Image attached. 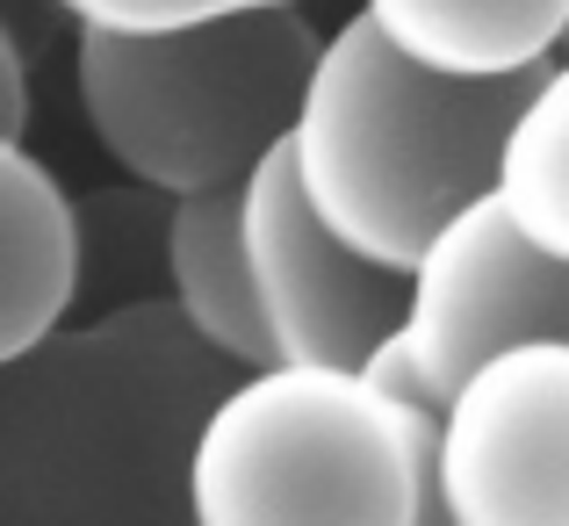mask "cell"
Returning a JSON list of instances; mask_svg holds the SVG:
<instances>
[{"mask_svg": "<svg viewBox=\"0 0 569 526\" xmlns=\"http://www.w3.org/2000/svg\"><path fill=\"white\" fill-rule=\"evenodd\" d=\"M231 360L167 296L0 354V526H173L188 519V447Z\"/></svg>", "mask_w": 569, "mask_h": 526, "instance_id": "cell-1", "label": "cell"}, {"mask_svg": "<svg viewBox=\"0 0 569 526\" xmlns=\"http://www.w3.org/2000/svg\"><path fill=\"white\" fill-rule=\"evenodd\" d=\"M533 72L455 80L389 51L368 14H353L339 37H318V58L303 72L296 116L281 130L289 173L332 238L382 267H403L461 202L483 195L498 130Z\"/></svg>", "mask_w": 569, "mask_h": 526, "instance_id": "cell-2", "label": "cell"}, {"mask_svg": "<svg viewBox=\"0 0 569 526\" xmlns=\"http://www.w3.org/2000/svg\"><path fill=\"white\" fill-rule=\"evenodd\" d=\"M194 526H432V404L347 360L231 368L188 447Z\"/></svg>", "mask_w": 569, "mask_h": 526, "instance_id": "cell-3", "label": "cell"}, {"mask_svg": "<svg viewBox=\"0 0 569 526\" xmlns=\"http://www.w3.org/2000/svg\"><path fill=\"white\" fill-rule=\"evenodd\" d=\"M318 29L303 8H246L181 29H80L72 87L94 145L152 195L231 188L289 130Z\"/></svg>", "mask_w": 569, "mask_h": 526, "instance_id": "cell-4", "label": "cell"}, {"mask_svg": "<svg viewBox=\"0 0 569 526\" xmlns=\"http://www.w3.org/2000/svg\"><path fill=\"white\" fill-rule=\"evenodd\" d=\"M519 339H569V260L541 252L490 195H476L403 260V310L361 368L440 404L461 368Z\"/></svg>", "mask_w": 569, "mask_h": 526, "instance_id": "cell-5", "label": "cell"}, {"mask_svg": "<svg viewBox=\"0 0 569 526\" xmlns=\"http://www.w3.org/2000/svg\"><path fill=\"white\" fill-rule=\"evenodd\" d=\"M432 526H569V339H519L447 383Z\"/></svg>", "mask_w": 569, "mask_h": 526, "instance_id": "cell-6", "label": "cell"}, {"mask_svg": "<svg viewBox=\"0 0 569 526\" xmlns=\"http://www.w3.org/2000/svg\"><path fill=\"white\" fill-rule=\"evenodd\" d=\"M238 246H246V281L260 304L267 347L281 360L361 368L403 310V267H382L325 231L296 188L281 138L238 173Z\"/></svg>", "mask_w": 569, "mask_h": 526, "instance_id": "cell-7", "label": "cell"}, {"mask_svg": "<svg viewBox=\"0 0 569 526\" xmlns=\"http://www.w3.org/2000/svg\"><path fill=\"white\" fill-rule=\"evenodd\" d=\"M159 275H167V304L188 318V333L209 339L231 368L274 360L260 304H252V281H246V246H238V180L231 188L167 195Z\"/></svg>", "mask_w": 569, "mask_h": 526, "instance_id": "cell-8", "label": "cell"}, {"mask_svg": "<svg viewBox=\"0 0 569 526\" xmlns=\"http://www.w3.org/2000/svg\"><path fill=\"white\" fill-rule=\"evenodd\" d=\"M80 296L72 195L22 138L0 130V354L51 333Z\"/></svg>", "mask_w": 569, "mask_h": 526, "instance_id": "cell-9", "label": "cell"}, {"mask_svg": "<svg viewBox=\"0 0 569 526\" xmlns=\"http://www.w3.org/2000/svg\"><path fill=\"white\" fill-rule=\"evenodd\" d=\"M389 51L455 80H505L556 58L569 0H361Z\"/></svg>", "mask_w": 569, "mask_h": 526, "instance_id": "cell-10", "label": "cell"}, {"mask_svg": "<svg viewBox=\"0 0 569 526\" xmlns=\"http://www.w3.org/2000/svg\"><path fill=\"white\" fill-rule=\"evenodd\" d=\"M483 195L541 252H562L569 260V72L556 58L533 72V87L519 95V109L505 116Z\"/></svg>", "mask_w": 569, "mask_h": 526, "instance_id": "cell-11", "label": "cell"}, {"mask_svg": "<svg viewBox=\"0 0 569 526\" xmlns=\"http://www.w3.org/2000/svg\"><path fill=\"white\" fill-rule=\"evenodd\" d=\"M72 29H181V22H217L246 8H310V0H51Z\"/></svg>", "mask_w": 569, "mask_h": 526, "instance_id": "cell-12", "label": "cell"}, {"mask_svg": "<svg viewBox=\"0 0 569 526\" xmlns=\"http://www.w3.org/2000/svg\"><path fill=\"white\" fill-rule=\"evenodd\" d=\"M0 29H8L14 51H22L29 66H37V58L51 51V37L66 29V14H58L51 0H0Z\"/></svg>", "mask_w": 569, "mask_h": 526, "instance_id": "cell-13", "label": "cell"}, {"mask_svg": "<svg viewBox=\"0 0 569 526\" xmlns=\"http://www.w3.org/2000/svg\"><path fill=\"white\" fill-rule=\"evenodd\" d=\"M22 123H29V58L14 51V37L0 29V130L22 138Z\"/></svg>", "mask_w": 569, "mask_h": 526, "instance_id": "cell-14", "label": "cell"}]
</instances>
